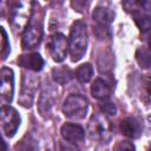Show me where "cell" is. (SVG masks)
I'll return each instance as SVG.
<instances>
[{
  "label": "cell",
  "mask_w": 151,
  "mask_h": 151,
  "mask_svg": "<svg viewBox=\"0 0 151 151\" xmlns=\"http://www.w3.org/2000/svg\"><path fill=\"white\" fill-rule=\"evenodd\" d=\"M87 110H88V103L86 98L80 94H70L63 104L64 114L73 119L85 118Z\"/></svg>",
  "instance_id": "obj_4"
},
{
  "label": "cell",
  "mask_w": 151,
  "mask_h": 151,
  "mask_svg": "<svg viewBox=\"0 0 151 151\" xmlns=\"http://www.w3.org/2000/svg\"><path fill=\"white\" fill-rule=\"evenodd\" d=\"M15 149L17 151H37V144L31 134H26L15 145Z\"/></svg>",
  "instance_id": "obj_17"
},
{
  "label": "cell",
  "mask_w": 151,
  "mask_h": 151,
  "mask_svg": "<svg viewBox=\"0 0 151 151\" xmlns=\"http://www.w3.org/2000/svg\"><path fill=\"white\" fill-rule=\"evenodd\" d=\"M87 132L92 140L99 143H109L112 137L111 124L101 113H96L91 117L87 125Z\"/></svg>",
  "instance_id": "obj_3"
},
{
  "label": "cell",
  "mask_w": 151,
  "mask_h": 151,
  "mask_svg": "<svg viewBox=\"0 0 151 151\" xmlns=\"http://www.w3.org/2000/svg\"><path fill=\"white\" fill-rule=\"evenodd\" d=\"M113 151H136V149H134V145L131 142L122 140V142L116 144Z\"/></svg>",
  "instance_id": "obj_20"
},
{
  "label": "cell",
  "mask_w": 151,
  "mask_h": 151,
  "mask_svg": "<svg viewBox=\"0 0 151 151\" xmlns=\"http://www.w3.org/2000/svg\"><path fill=\"white\" fill-rule=\"evenodd\" d=\"M38 85V78L34 74L31 73H25L22 78V87H21V93L19 97V103L25 106L29 107L33 103L34 93L37 90Z\"/></svg>",
  "instance_id": "obj_8"
},
{
  "label": "cell",
  "mask_w": 151,
  "mask_h": 151,
  "mask_svg": "<svg viewBox=\"0 0 151 151\" xmlns=\"http://www.w3.org/2000/svg\"><path fill=\"white\" fill-rule=\"evenodd\" d=\"M91 93L97 99H107L111 94V88L106 81L98 78L93 81L91 86Z\"/></svg>",
  "instance_id": "obj_13"
},
{
  "label": "cell",
  "mask_w": 151,
  "mask_h": 151,
  "mask_svg": "<svg viewBox=\"0 0 151 151\" xmlns=\"http://www.w3.org/2000/svg\"><path fill=\"white\" fill-rule=\"evenodd\" d=\"M136 58L138 64L140 65V67L143 68H147L150 66V53L146 48H138L137 53H136Z\"/></svg>",
  "instance_id": "obj_18"
},
{
  "label": "cell",
  "mask_w": 151,
  "mask_h": 151,
  "mask_svg": "<svg viewBox=\"0 0 151 151\" xmlns=\"http://www.w3.org/2000/svg\"><path fill=\"white\" fill-rule=\"evenodd\" d=\"M9 52V44L7 39V33L6 31L0 27V55L5 58Z\"/></svg>",
  "instance_id": "obj_19"
},
{
  "label": "cell",
  "mask_w": 151,
  "mask_h": 151,
  "mask_svg": "<svg viewBox=\"0 0 151 151\" xmlns=\"http://www.w3.org/2000/svg\"><path fill=\"white\" fill-rule=\"evenodd\" d=\"M120 130H122V132H123L124 136H126L129 138H132V139H136V138H138L142 134L143 127H142L140 122L137 118H134V117H127V118H125V119L122 120V123H120Z\"/></svg>",
  "instance_id": "obj_10"
},
{
  "label": "cell",
  "mask_w": 151,
  "mask_h": 151,
  "mask_svg": "<svg viewBox=\"0 0 151 151\" xmlns=\"http://www.w3.org/2000/svg\"><path fill=\"white\" fill-rule=\"evenodd\" d=\"M92 17L98 22V26L106 27L107 25H110L113 21V19H114V12L112 9L107 8V7L98 6V7L94 8Z\"/></svg>",
  "instance_id": "obj_12"
},
{
  "label": "cell",
  "mask_w": 151,
  "mask_h": 151,
  "mask_svg": "<svg viewBox=\"0 0 151 151\" xmlns=\"http://www.w3.org/2000/svg\"><path fill=\"white\" fill-rule=\"evenodd\" d=\"M14 92V74L8 67L0 70V105L7 106L12 101Z\"/></svg>",
  "instance_id": "obj_7"
},
{
  "label": "cell",
  "mask_w": 151,
  "mask_h": 151,
  "mask_svg": "<svg viewBox=\"0 0 151 151\" xmlns=\"http://www.w3.org/2000/svg\"><path fill=\"white\" fill-rule=\"evenodd\" d=\"M60 151H79V149L76 146V144H72L70 142H61Z\"/></svg>",
  "instance_id": "obj_22"
},
{
  "label": "cell",
  "mask_w": 151,
  "mask_h": 151,
  "mask_svg": "<svg viewBox=\"0 0 151 151\" xmlns=\"http://www.w3.org/2000/svg\"><path fill=\"white\" fill-rule=\"evenodd\" d=\"M42 39V12L37 2H32V11L22 33V48L31 50L37 47Z\"/></svg>",
  "instance_id": "obj_1"
},
{
  "label": "cell",
  "mask_w": 151,
  "mask_h": 151,
  "mask_svg": "<svg viewBox=\"0 0 151 151\" xmlns=\"http://www.w3.org/2000/svg\"><path fill=\"white\" fill-rule=\"evenodd\" d=\"M53 106V99H52V93L50 92H42L39 101V111L42 116H46L47 113L51 112V109Z\"/></svg>",
  "instance_id": "obj_16"
},
{
  "label": "cell",
  "mask_w": 151,
  "mask_h": 151,
  "mask_svg": "<svg viewBox=\"0 0 151 151\" xmlns=\"http://www.w3.org/2000/svg\"><path fill=\"white\" fill-rule=\"evenodd\" d=\"M52 76L53 79L58 83V84H66L72 79V72L70 68L67 67H55L52 70Z\"/></svg>",
  "instance_id": "obj_15"
},
{
  "label": "cell",
  "mask_w": 151,
  "mask_h": 151,
  "mask_svg": "<svg viewBox=\"0 0 151 151\" xmlns=\"http://www.w3.org/2000/svg\"><path fill=\"white\" fill-rule=\"evenodd\" d=\"M100 109L106 114H113L114 116L117 112V109H116L114 104H112V103H103V104H100Z\"/></svg>",
  "instance_id": "obj_21"
},
{
  "label": "cell",
  "mask_w": 151,
  "mask_h": 151,
  "mask_svg": "<svg viewBox=\"0 0 151 151\" xmlns=\"http://www.w3.org/2000/svg\"><path fill=\"white\" fill-rule=\"evenodd\" d=\"M20 125V117L11 106L0 107V130L7 137H13Z\"/></svg>",
  "instance_id": "obj_5"
},
{
  "label": "cell",
  "mask_w": 151,
  "mask_h": 151,
  "mask_svg": "<svg viewBox=\"0 0 151 151\" xmlns=\"http://www.w3.org/2000/svg\"><path fill=\"white\" fill-rule=\"evenodd\" d=\"M6 149H7V146H6V143L4 142L2 137L0 136V151H6Z\"/></svg>",
  "instance_id": "obj_23"
},
{
  "label": "cell",
  "mask_w": 151,
  "mask_h": 151,
  "mask_svg": "<svg viewBox=\"0 0 151 151\" xmlns=\"http://www.w3.org/2000/svg\"><path fill=\"white\" fill-rule=\"evenodd\" d=\"M87 29L83 21H76L70 32L68 48L72 61H78L83 58L87 48Z\"/></svg>",
  "instance_id": "obj_2"
},
{
  "label": "cell",
  "mask_w": 151,
  "mask_h": 151,
  "mask_svg": "<svg viewBox=\"0 0 151 151\" xmlns=\"http://www.w3.org/2000/svg\"><path fill=\"white\" fill-rule=\"evenodd\" d=\"M67 47L68 42L64 34L61 33H54L52 34L46 44V48L51 55V58L55 63H61L67 54Z\"/></svg>",
  "instance_id": "obj_6"
},
{
  "label": "cell",
  "mask_w": 151,
  "mask_h": 151,
  "mask_svg": "<svg viewBox=\"0 0 151 151\" xmlns=\"http://www.w3.org/2000/svg\"><path fill=\"white\" fill-rule=\"evenodd\" d=\"M61 136L66 142H70L72 144L81 143L85 138V131L84 129L73 123H65L60 129Z\"/></svg>",
  "instance_id": "obj_9"
},
{
  "label": "cell",
  "mask_w": 151,
  "mask_h": 151,
  "mask_svg": "<svg viewBox=\"0 0 151 151\" xmlns=\"http://www.w3.org/2000/svg\"><path fill=\"white\" fill-rule=\"evenodd\" d=\"M92 76H93V67H92V65L88 64V63L80 65V66L77 68V71H76V78H77L80 83H83V84L88 83V81L91 80Z\"/></svg>",
  "instance_id": "obj_14"
},
{
  "label": "cell",
  "mask_w": 151,
  "mask_h": 151,
  "mask_svg": "<svg viewBox=\"0 0 151 151\" xmlns=\"http://www.w3.org/2000/svg\"><path fill=\"white\" fill-rule=\"evenodd\" d=\"M18 64L22 66L24 68H27L29 71L38 72L44 67V59L39 53H29V54H22L18 58Z\"/></svg>",
  "instance_id": "obj_11"
}]
</instances>
